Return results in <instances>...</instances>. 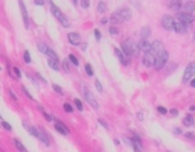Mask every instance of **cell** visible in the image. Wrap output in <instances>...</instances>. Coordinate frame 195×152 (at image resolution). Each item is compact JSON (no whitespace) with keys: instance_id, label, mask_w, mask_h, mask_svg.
<instances>
[{"instance_id":"cell-1","label":"cell","mask_w":195,"mask_h":152,"mask_svg":"<svg viewBox=\"0 0 195 152\" xmlns=\"http://www.w3.org/2000/svg\"><path fill=\"white\" fill-rule=\"evenodd\" d=\"M131 18V11L128 8H121L116 12H113V15L110 17V21L113 23H122V21H128Z\"/></svg>"},{"instance_id":"cell-2","label":"cell","mask_w":195,"mask_h":152,"mask_svg":"<svg viewBox=\"0 0 195 152\" xmlns=\"http://www.w3.org/2000/svg\"><path fill=\"white\" fill-rule=\"evenodd\" d=\"M50 11H52V14H54V17H55V18H57V20L63 24L64 28H69V26H70V21H69V20H67V17L61 12V9H60L58 6H55L54 3H50Z\"/></svg>"},{"instance_id":"cell-3","label":"cell","mask_w":195,"mask_h":152,"mask_svg":"<svg viewBox=\"0 0 195 152\" xmlns=\"http://www.w3.org/2000/svg\"><path fill=\"white\" fill-rule=\"evenodd\" d=\"M168 62V52L166 50H162L159 55H155V62H154V69L155 70H160L165 67V64Z\"/></svg>"},{"instance_id":"cell-4","label":"cell","mask_w":195,"mask_h":152,"mask_svg":"<svg viewBox=\"0 0 195 152\" xmlns=\"http://www.w3.org/2000/svg\"><path fill=\"white\" fill-rule=\"evenodd\" d=\"M82 93H84V97H85L87 102H88L90 105H92L95 110H98V108H99V104H98V100L95 99V96L92 94V91H90L87 87H82Z\"/></svg>"},{"instance_id":"cell-5","label":"cell","mask_w":195,"mask_h":152,"mask_svg":"<svg viewBox=\"0 0 195 152\" xmlns=\"http://www.w3.org/2000/svg\"><path fill=\"white\" fill-rule=\"evenodd\" d=\"M194 76H195V62H191V64L186 67L185 73H183V82H189V81H192Z\"/></svg>"},{"instance_id":"cell-6","label":"cell","mask_w":195,"mask_h":152,"mask_svg":"<svg viewBox=\"0 0 195 152\" xmlns=\"http://www.w3.org/2000/svg\"><path fill=\"white\" fill-rule=\"evenodd\" d=\"M174 24H175V21L172 20L171 15H163L162 17V26H163L165 31H172L174 29Z\"/></svg>"},{"instance_id":"cell-7","label":"cell","mask_w":195,"mask_h":152,"mask_svg":"<svg viewBox=\"0 0 195 152\" xmlns=\"http://www.w3.org/2000/svg\"><path fill=\"white\" fill-rule=\"evenodd\" d=\"M122 50H124V53L128 55V56H131L134 55V43L131 40H127L122 43Z\"/></svg>"},{"instance_id":"cell-8","label":"cell","mask_w":195,"mask_h":152,"mask_svg":"<svg viewBox=\"0 0 195 152\" xmlns=\"http://www.w3.org/2000/svg\"><path fill=\"white\" fill-rule=\"evenodd\" d=\"M154 62H155V55L152 52H146L143 59H142V64L145 67H154Z\"/></svg>"},{"instance_id":"cell-9","label":"cell","mask_w":195,"mask_h":152,"mask_svg":"<svg viewBox=\"0 0 195 152\" xmlns=\"http://www.w3.org/2000/svg\"><path fill=\"white\" fill-rule=\"evenodd\" d=\"M177 18L180 20V21H183V23H192L195 18H194V15L192 14H189V12H177Z\"/></svg>"},{"instance_id":"cell-10","label":"cell","mask_w":195,"mask_h":152,"mask_svg":"<svg viewBox=\"0 0 195 152\" xmlns=\"http://www.w3.org/2000/svg\"><path fill=\"white\" fill-rule=\"evenodd\" d=\"M174 31L178 32V34H185V32L188 31V23H183V21L177 20L175 24H174Z\"/></svg>"},{"instance_id":"cell-11","label":"cell","mask_w":195,"mask_h":152,"mask_svg":"<svg viewBox=\"0 0 195 152\" xmlns=\"http://www.w3.org/2000/svg\"><path fill=\"white\" fill-rule=\"evenodd\" d=\"M55 129L58 131V132H61L63 135H69V128L64 123H61V122H58V120H55Z\"/></svg>"},{"instance_id":"cell-12","label":"cell","mask_w":195,"mask_h":152,"mask_svg":"<svg viewBox=\"0 0 195 152\" xmlns=\"http://www.w3.org/2000/svg\"><path fill=\"white\" fill-rule=\"evenodd\" d=\"M168 8L175 11V12H180V9H181V0H168Z\"/></svg>"},{"instance_id":"cell-13","label":"cell","mask_w":195,"mask_h":152,"mask_svg":"<svg viewBox=\"0 0 195 152\" xmlns=\"http://www.w3.org/2000/svg\"><path fill=\"white\" fill-rule=\"evenodd\" d=\"M162 50H165V49H163V43H162V41H159V40H157V41H154V43H152V46H151V52H152L154 55H159V53L162 52Z\"/></svg>"},{"instance_id":"cell-14","label":"cell","mask_w":195,"mask_h":152,"mask_svg":"<svg viewBox=\"0 0 195 152\" xmlns=\"http://www.w3.org/2000/svg\"><path fill=\"white\" fill-rule=\"evenodd\" d=\"M69 43L70 44H73V46H79L81 44V37H79V34H69Z\"/></svg>"},{"instance_id":"cell-15","label":"cell","mask_w":195,"mask_h":152,"mask_svg":"<svg viewBox=\"0 0 195 152\" xmlns=\"http://www.w3.org/2000/svg\"><path fill=\"white\" fill-rule=\"evenodd\" d=\"M18 5H20V9H21V17H23V20H24V26L26 28H29V18H28V11H26V8H24V3L21 2H18Z\"/></svg>"},{"instance_id":"cell-16","label":"cell","mask_w":195,"mask_h":152,"mask_svg":"<svg viewBox=\"0 0 195 152\" xmlns=\"http://www.w3.org/2000/svg\"><path fill=\"white\" fill-rule=\"evenodd\" d=\"M114 53H116V56L119 58V61L122 62L124 66L128 64V58H127V55L124 53V50H121V49H114Z\"/></svg>"},{"instance_id":"cell-17","label":"cell","mask_w":195,"mask_h":152,"mask_svg":"<svg viewBox=\"0 0 195 152\" xmlns=\"http://www.w3.org/2000/svg\"><path fill=\"white\" fill-rule=\"evenodd\" d=\"M133 146L137 152H142V149H143V146H142V142H140V137L137 134H133Z\"/></svg>"},{"instance_id":"cell-18","label":"cell","mask_w":195,"mask_h":152,"mask_svg":"<svg viewBox=\"0 0 195 152\" xmlns=\"http://www.w3.org/2000/svg\"><path fill=\"white\" fill-rule=\"evenodd\" d=\"M183 11H185V12H189V14L195 12V2H192V0L186 2V3L183 5Z\"/></svg>"},{"instance_id":"cell-19","label":"cell","mask_w":195,"mask_h":152,"mask_svg":"<svg viewBox=\"0 0 195 152\" xmlns=\"http://www.w3.org/2000/svg\"><path fill=\"white\" fill-rule=\"evenodd\" d=\"M139 46H140V50H142V52L146 53V52H151V46H152V44H149L146 40H142V41L139 43Z\"/></svg>"},{"instance_id":"cell-20","label":"cell","mask_w":195,"mask_h":152,"mask_svg":"<svg viewBox=\"0 0 195 152\" xmlns=\"http://www.w3.org/2000/svg\"><path fill=\"white\" fill-rule=\"evenodd\" d=\"M47 64L50 69H54V70H60V59H54V58H49L47 59Z\"/></svg>"},{"instance_id":"cell-21","label":"cell","mask_w":195,"mask_h":152,"mask_svg":"<svg viewBox=\"0 0 195 152\" xmlns=\"http://www.w3.org/2000/svg\"><path fill=\"white\" fill-rule=\"evenodd\" d=\"M14 145H15V148H17L20 152H28V149H26V148L23 146V143H21L20 140H17V138H14Z\"/></svg>"},{"instance_id":"cell-22","label":"cell","mask_w":195,"mask_h":152,"mask_svg":"<svg viewBox=\"0 0 195 152\" xmlns=\"http://www.w3.org/2000/svg\"><path fill=\"white\" fill-rule=\"evenodd\" d=\"M140 35H142V40H146V38L151 35V29L149 28H143L140 31Z\"/></svg>"},{"instance_id":"cell-23","label":"cell","mask_w":195,"mask_h":152,"mask_svg":"<svg viewBox=\"0 0 195 152\" xmlns=\"http://www.w3.org/2000/svg\"><path fill=\"white\" fill-rule=\"evenodd\" d=\"M183 125H185V126H192V125H194V119H192L191 116H186L185 120H183Z\"/></svg>"},{"instance_id":"cell-24","label":"cell","mask_w":195,"mask_h":152,"mask_svg":"<svg viewBox=\"0 0 195 152\" xmlns=\"http://www.w3.org/2000/svg\"><path fill=\"white\" fill-rule=\"evenodd\" d=\"M105 11H107V5L104 3V2H99L98 3V12H101V14H102V12H105Z\"/></svg>"},{"instance_id":"cell-25","label":"cell","mask_w":195,"mask_h":152,"mask_svg":"<svg viewBox=\"0 0 195 152\" xmlns=\"http://www.w3.org/2000/svg\"><path fill=\"white\" fill-rule=\"evenodd\" d=\"M23 59H24V62H26V64H31V55H29V52H28V50H24V53H23Z\"/></svg>"},{"instance_id":"cell-26","label":"cell","mask_w":195,"mask_h":152,"mask_svg":"<svg viewBox=\"0 0 195 152\" xmlns=\"http://www.w3.org/2000/svg\"><path fill=\"white\" fill-rule=\"evenodd\" d=\"M69 61H70V64H73V66L79 64V61H78V58H76L75 55H69Z\"/></svg>"},{"instance_id":"cell-27","label":"cell","mask_w":195,"mask_h":152,"mask_svg":"<svg viewBox=\"0 0 195 152\" xmlns=\"http://www.w3.org/2000/svg\"><path fill=\"white\" fill-rule=\"evenodd\" d=\"M46 55H47L49 58H54V59H58V55H57V53H55V52H54V50H52V49H49V50H47V53H46Z\"/></svg>"},{"instance_id":"cell-28","label":"cell","mask_w":195,"mask_h":152,"mask_svg":"<svg viewBox=\"0 0 195 152\" xmlns=\"http://www.w3.org/2000/svg\"><path fill=\"white\" fill-rule=\"evenodd\" d=\"M73 102H75V107H76L78 110H79V111H82V110H84V107H82V104H81V100H79V99H75Z\"/></svg>"},{"instance_id":"cell-29","label":"cell","mask_w":195,"mask_h":152,"mask_svg":"<svg viewBox=\"0 0 195 152\" xmlns=\"http://www.w3.org/2000/svg\"><path fill=\"white\" fill-rule=\"evenodd\" d=\"M85 73L88 75V76H93V69H92V66H90V64H85Z\"/></svg>"},{"instance_id":"cell-30","label":"cell","mask_w":195,"mask_h":152,"mask_svg":"<svg viewBox=\"0 0 195 152\" xmlns=\"http://www.w3.org/2000/svg\"><path fill=\"white\" fill-rule=\"evenodd\" d=\"M63 108H64V111H66V113H72V111H73V107H72L70 104H64Z\"/></svg>"},{"instance_id":"cell-31","label":"cell","mask_w":195,"mask_h":152,"mask_svg":"<svg viewBox=\"0 0 195 152\" xmlns=\"http://www.w3.org/2000/svg\"><path fill=\"white\" fill-rule=\"evenodd\" d=\"M38 49H40L41 53H47V50H49V47L44 46V44H38Z\"/></svg>"},{"instance_id":"cell-32","label":"cell","mask_w":195,"mask_h":152,"mask_svg":"<svg viewBox=\"0 0 195 152\" xmlns=\"http://www.w3.org/2000/svg\"><path fill=\"white\" fill-rule=\"evenodd\" d=\"M40 110L43 111V114H44V117H46V119H47L49 122H55V119H54V117H52V116H50V114H47V113H44V110H43V108H40Z\"/></svg>"},{"instance_id":"cell-33","label":"cell","mask_w":195,"mask_h":152,"mask_svg":"<svg viewBox=\"0 0 195 152\" xmlns=\"http://www.w3.org/2000/svg\"><path fill=\"white\" fill-rule=\"evenodd\" d=\"M52 87H54V90L58 93V94H63V88L60 87V85H57V84H54V85H52Z\"/></svg>"},{"instance_id":"cell-34","label":"cell","mask_w":195,"mask_h":152,"mask_svg":"<svg viewBox=\"0 0 195 152\" xmlns=\"http://www.w3.org/2000/svg\"><path fill=\"white\" fill-rule=\"evenodd\" d=\"M21 90H23V93H24V94H26V97H29V99H31V100H34V97H32V94H31V93H29V91H28V90H26V88H24V87H23V88H21Z\"/></svg>"},{"instance_id":"cell-35","label":"cell","mask_w":195,"mask_h":152,"mask_svg":"<svg viewBox=\"0 0 195 152\" xmlns=\"http://www.w3.org/2000/svg\"><path fill=\"white\" fill-rule=\"evenodd\" d=\"M14 75H15V78H18V79L21 78V73H20V70L17 67H14Z\"/></svg>"},{"instance_id":"cell-36","label":"cell","mask_w":195,"mask_h":152,"mask_svg":"<svg viewBox=\"0 0 195 152\" xmlns=\"http://www.w3.org/2000/svg\"><path fill=\"white\" fill-rule=\"evenodd\" d=\"M2 125H3V128H5V129H8V131H11V129H12V128H11V125H9L8 122H2Z\"/></svg>"},{"instance_id":"cell-37","label":"cell","mask_w":195,"mask_h":152,"mask_svg":"<svg viewBox=\"0 0 195 152\" xmlns=\"http://www.w3.org/2000/svg\"><path fill=\"white\" fill-rule=\"evenodd\" d=\"M157 111L160 113V114H166L168 111H166V108L165 107H157Z\"/></svg>"},{"instance_id":"cell-38","label":"cell","mask_w":195,"mask_h":152,"mask_svg":"<svg viewBox=\"0 0 195 152\" xmlns=\"http://www.w3.org/2000/svg\"><path fill=\"white\" fill-rule=\"evenodd\" d=\"M88 5H90L88 0H81V6H82V8H88Z\"/></svg>"},{"instance_id":"cell-39","label":"cell","mask_w":195,"mask_h":152,"mask_svg":"<svg viewBox=\"0 0 195 152\" xmlns=\"http://www.w3.org/2000/svg\"><path fill=\"white\" fill-rule=\"evenodd\" d=\"M98 122H99V123H101V125H102V126H104V128H105V129H108V125H107V122H105V120H102V119H99Z\"/></svg>"},{"instance_id":"cell-40","label":"cell","mask_w":195,"mask_h":152,"mask_svg":"<svg viewBox=\"0 0 195 152\" xmlns=\"http://www.w3.org/2000/svg\"><path fill=\"white\" fill-rule=\"evenodd\" d=\"M110 34H111V35H116V34H119L118 28H110Z\"/></svg>"},{"instance_id":"cell-41","label":"cell","mask_w":195,"mask_h":152,"mask_svg":"<svg viewBox=\"0 0 195 152\" xmlns=\"http://www.w3.org/2000/svg\"><path fill=\"white\" fill-rule=\"evenodd\" d=\"M95 85H96V88H98V91H102V85H101L99 81H95Z\"/></svg>"},{"instance_id":"cell-42","label":"cell","mask_w":195,"mask_h":152,"mask_svg":"<svg viewBox=\"0 0 195 152\" xmlns=\"http://www.w3.org/2000/svg\"><path fill=\"white\" fill-rule=\"evenodd\" d=\"M185 135H186L188 138H191V140H194V138H195V134H194V132H186Z\"/></svg>"},{"instance_id":"cell-43","label":"cell","mask_w":195,"mask_h":152,"mask_svg":"<svg viewBox=\"0 0 195 152\" xmlns=\"http://www.w3.org/2000/svg\"><path fill=\"white\" fill-rule=\"evenodd\" d=\"M95 38H96V40H98V41H99V40H101V32H99V31H98V29H96V31H95Z\"/></svg>"},{"instance_id":"cell-44","label":"cell","mask_w":195,"mask_h":152,"mask_svg":"<svg viewBox=\"0 0 195 152\" xmlns=\"http://www.w3.org/2000/svg\"><path fill=\"white\" fill-rule=\"evenodd\" d=\"M177 114H178V111H177L175 108H172V110H171V116H172V117H175Z\"/></svg>"},{"instance_id":"cell-45","label":"cell","mask_w":195,"mask_h":152,"mask_svg":"<svg viewBox=\"0 0 195 152\" xmlns=\"http://www.w3.org/2000/svg\"><path fill=\"white\" fill-rule=\"evenodd\" d=\"M34 3H35V5H44L43 0H34Z\"/></svg>"},{"instance_id":"cell-46","label":"cell","mask_w":195,"mask_h":152,"mask_svg":"<svg viewBox=\"0 0 195 152\" xmlns=\"http://www.w3.org/2000/svg\"><path fill=\"white\" fill-rule=\"evenodd\" d=\"M9 94L12 96V99H14V100H17V96H15L14 93H12V90H9Z\"/></svg>"},{"instance_id":"cell-47","label":"cell","mask_w":195,"mask_h":152,"mask_svg":"<svg viewBox=\"0 0 195 152\" xmlns=\"http://www.w3.org/2000/svg\"><path fill=\"white\" fill-rule=\"evenodd\" d=\"M191 87H194V88H195V78L191 81Z\"/></svg>"},{"instance_id":"cell-48","label":"cell","mask_w":195,"mask_h":152,"mask_svg":"<svg viewBox=\"0 0 195 152\" xmlns=\"http://www.w3.org/2000/svg\"><path fill=\"white\" fill-rule=\"evenodd\" d=\"M72 2H73V5H75V3H76V2H78V0H72Z\"/></svg>"},{"instance_id":"cell-49","label":"cell","mask_w":195,"mask_h":152,"mask_svg":"<svg viewBox=\"0 0 195 152\" xmlns=\"http://www.w3.org/2000/svg\"><path fill=\"white\" fill-rule=\"evenodd\" d=\"M194 40H195V34H194Z\"/></svg>"},{"instance_id":"cell-50","label":"cell","mask_w":195,"mask_h":152,"mask_svg":"<svg viewBox=\"0 0 195 152\" xmlns=\"http://www.w3.org/2000/svg\"><path fill=\"white\" fill-rule=\"evenodd\" d=\"M194 125H195V123H194Z\"/></svg>"}]
</instances>
